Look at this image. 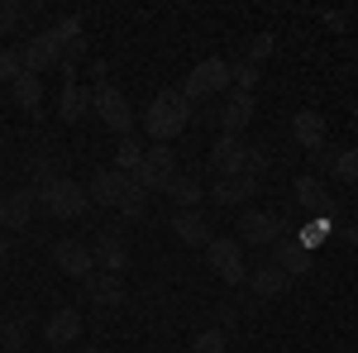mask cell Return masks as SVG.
<instances>
[{"label":"cell","mask_w":358,"mask_h":353,"mask_svg":"<svg viewBox=\"0 0 358 353\" xmlns=\"http://www.w3.org/2000/svg\"><path fill=\"white\" fill-rule=\"evenodd\" d=\"M86 196H91V206L115 210L120 219H143L148 215V191L138 187L134 177L115 172V167H96L91 182H86Z\"/></svg>","instance_id":"6da1fadb"},{"label":"cell","mask_w":358,"mask_h":353,"mask_svg":"<svg viewBox=\"0 0 358 353\" xmlns=\"http://www.w3.org/2000/svg\"><path fill=\"white\" fill-rule=\"evenodd\" d=\"M192 110L196 106L177 91V86L158 91V96L148 101V110H143V134H148V143H172V138L192 124Z\"/></svg>","instance_id":"7a4b0ae2"},{"label":"cell","mask_w":358,"mask_h":353,"mask_svg":"<svg viewBox=\"0 0 358 353\" xmlns=\"http://www.w3.org/2000/svg\"><path fill=\"white\" fill-rule=\"evenodd\" d=\"M91 77H96L91 82V115H101V124L115 138H129L134 134V110L124 101V91L106 82V62H91Z\"/></svg>","instance_id":"3957f363"},{"label":"cell","mask_w":358,"mask_h":353,"mask_svg":"<svg viewBox=\"0 0 358 353\" xmlns=\"http://www.w3.org/2000/svg\"><path fill=\"white\" fill-rule=\"evenodd\" d=\"M38 210L53 219H82L91 215V196H86V187L77 177H57L48 187H38Z\"/></svg>","instance_id":"277c9868"},{"label":"cell","mask_w":358,"mask_h":353,"mask_svg":"<svg viewBox=\"0 0 358 353\" xmlns=\"http://www.w3.org/2000/svg\"><path fill=\"white\" fill-rule=\"evenodd\" d=\"M177 91H182L192 106L210 101V96H229V57H201Z\"/></svg>","instance_id":"5b68a950"},{"label":"cell","mask_w":358,"mask_h":353,"mask_svg":"<svg viewBox=\"0 0 358 353\" xmlns=\"http://www.w3.org/2000/svg\"><path fill=\"white\" fill-rule=\"evenodd\" d=\"M234 239L244 248H273L277 239H287V219L277 215V210H239Z\"/></svg>","instance_id":"8992f818"},{"label":"cell","mask_w":358,"mask_h":353,"mask_svg":"<svg viewBox=\"0 0 358 353\" xmlns=\"http://www.w3.org/2000/svg\"><path fill=\"white\" fill-rule=\"evenodd\" d=\"M206 263H210V272L220 277L224 287H244L248 263H244V244H239L234 234H215V239L206 244Z\"/></svg>","instance_id":"52a82bcc"},{"label":"cell","mask_w":358,"mask_h":353,"mask_svg":"<svg viewBox=\"0 0 358 353\" xmlns=\"http://www.w3.org/2000/svg\"><path fill=\"white\" fill-rule=\"evenodd\" d=\"M15 57H20V72H29V77H43V72L62 67V43H57L53 29H38L34 38L15 43Z\"/></svg>","instance_id":"ba28073f"},{"label":"cell","mask_w":358,"mask_h":353,"mask_svg":"<svg viewBox=\"0 0 358 353\" xmlns=\"http://www.w3.org/2000/svg\"><path fill=\"white\" fill-rule=\"evenodd\" d=\"M172 177H177V153H172V143H148V153H143V163H138V172H134V182L153 196V191L172 187Z\"/></svg>","instance_id":"9c48e42d"},{"label":"cell","mask_w":358,"mask_h":353,"mask_svg":"<svg viewBox=\"0 0 358 353\" xmlns=\"http://www.w3.org/2000/svg\"><path fill=\"white\" fill-rule=\"evenodd\" d=\"M38 215V187H15L0 196V234H24Z\"/></svg>","instance_id":"30bf717a"},{"label":"cell","mask_w":358,"mask_h":353,"mask_svg":"<svg viewBox=\"0 0 358 353\" xmlns=\"http://www.w3.org/2000/svg\"><path fill=\"white\" fill-rule=\"evenodd\" d=\"M248 153H253V143H248V138L220 134L215 143H210V158H206V167L215 172V182H220V177H248Z\"/></svg>","instance_id":"8fae6325"},{"label":"cell","mask_w":358,"mask_h":353,"mask_svg":"<svg viewBox=\"0 0 358 353\" xmlns=\"http://www.w3.org/2000/svg\"><path fill=\"white\" fill-rule=\"evenodd\" d=\"M82 329H86V320H82L77 305H57L53 315L43 320V344H48V349H72V344L82 339Z\"/></svg>","instance_id":"7c38bea8"},{"label":"cell","mask_w":358,"mask_h":353,"mask_svg":"<svg viewBox=\"0 0 358 353\" xmlns=\"http://www.w3.org/2000/svg\"><path fill=\"white\" fill-rule=\"evenodd\" d=\"M48 258H53V268L62 272V277H77V282H86V277L96 272L91 244H82V239H57V244L48 248Z\"/></svg>","instance_id":"4fadbf2b"},{"label":"cell","mask_w":358,"mask_h":353,"mask_svg":"<svg viewBox=\"0 0 358 353\" xmlns=\"http://www.w3.org/2000/svg\"><path fill=\"white\" fill-rule=\"evenodd\" d=\"M91 263H96V272L124 277V268H129V248H124V239H120L115 229H101V234L91 239Z\"/></svg>","instance_id":"5bb4252c"},{"label":"cell","mask_w":358,"mask_h":353,"mask_svg":"<svg viewBox=\"0 0 358 353\" xmlns=\"http://www.w3.org/2000/svg\"><path fill=\"white\" fill-rule=\"evenodd\" d=\"M167 229H172L177 244H187V248H206L210 239H215V224L201 215V210H172Z\"/></svg>","instance_id":"9a60e30c"},{"label":"cell","mask_w":358,"mask_h":353,"mask_svg":"<svg viewBox=\"0 0 358 353\" xmlns=\"http://www.w3.org/2000/svg\"><path fill=\"white\" fill-rule=\"evenodd\" d=\"M29 334H34V310H29V305H5V310H0V349L24 353Z\"/></svg>","instance_id":"2e32d148"},{"label":"cell","mask_w":358,"mask_h":353,"mask_svg":"<svg viewBox=\"0 0 358 353\" xmlns=\"http://www.w3.org/2000/svg\"><path fill=\"white\" fill-rule=\"evenodd\" d=\"M248 124H253V96H248V91H229L224 106L215 110V129H220V134L244 138Z\"/></svg>","instance_id":"e0dca14e"},{"label":"cell","mask_w":358,"mask_h":353,"mask_svg":"<svg viewBox=\"0 0 358 353\" xmlns=\"http://www.w3.org/2000/svg\"><path fill=\"white\" fill-rule=\"evenodd\" d=\"M206 196L220 210H248V201L258 196V177H220V182H210Z\"/></svg>","instance_id":"ac0fdd59"},{"label":"cell","mask_w":358,"mask_h":353,"mask_svg":"<svg viewBox=\"0 0 358 353\" xmlns=\"http://www.w3.org/2000/svg\"><path fill=\"white\" fill-rule=\"evenodd\" d=\"M292 138H296L301 153H320V148L330 143L325 115H320V110H296V115H292Z\"/></svg>","instance_id":"d6986e66"},{"label":"cell","mask_w":358,"mask_h":353,"mask_svg":"<svg viewBox=\"0 0 358 353\" xmlns=\"http://www.w3.org/2000/svg\"><path fill=\"white\" fill-rule=\"evenodd\" d=\"M82 287H86V301L101 305L106 315H115V310L129 301V296H124V277H110V272H91Z\"/></svg>","instance_id":"ffe728a7"},{"label":"cell","mask_w":358,"mask_h":353,"mask_svg":"<svg viewBox=\"0 0 358 353\" xmlns=\"http://www.w3.org/2000/svg\"><path fill=\"white\" fill-rule=\"evenodd\" d=\"M273 263L296 282V277H306V272L315 268V253H310L296 234H287V239H277V244H273Z\"/></svg>","instance_id":"44dd1931"},{"label":"cell","mask_w":358,"mask_h":353,"mask_svg":"<svg viewBox=\"0 0 358 353\" xmlns=\"http://www.w3.org/2000/svg\"><path fill=\"white\" fill-rule=\"evenodd\" d=\"M244 287L253 291L258 301H277V296H287V287H292V277L277 268L273 258L263 263V268H248V277H244Z\"/></svg>","instance_id":"7402d4cb"},{"label":"cell","mask_w":358,"mask_h":353,"mask_svg":"<svg viewBox=\"0 0 358 353\" xmlns=\"http://www.w3.org/2000/svg\"><path fill=\"white\" fill-rule=\"evenodd\" d=\"M292 196H296V206H301L306 215H315V219H325L334 210V201L325 196V187H320V177H310V172H301L296 182H292Z\"/></svg>","instance_id":"603a6c76"},{"label":"cell","mask_w":358,"mask_h":353,"mask_svg":"<svg viewBox=\"0 0 358 353\" xmlns=\"http://www.w3.org/2000/svg\"><path fill=\"white\" fill-rule=\"evenodd\" d=\"M57 115H62V124H77V120H86V115H91V91H86L77 77H62Z\"/></svg>","instance_id":"cb8c5ba5"},{"label":"cell","mask_w":358,"mask_h":353,"mask_svg":"<svg viewBox=\"0 0 358 353\" xmlns=\"http://www.w3.org/2000/svg\"><path fill=\"white\" fill-rule=\"evenodd\" d=\"M29 172L38 177V187L67 177V172H62V148H57V143H38V153H29Z\"/></svg>","instance_id":"d4e9b609"},{"label":"cell","mask_w":358,"mask_h":353,"mask_svg":"<svg viewBox=\"0 0 358 353\" xmlns=\"http://www.w3.org/2000/svg\"><path fill=\"white\" fill-rule=\"evenodd\" d=\"M10 96H15V106L24 110V115H43V77L20 72V77L10 82Z\"/></svg>","instance_id":"484cf974"},{"label":"cell","mask_w":358,"mask_h":353,"mask_svg":"<svg viewBox=\"0 0 358 353\" xmlns=\"http://www.w3.org/2000/svg\"><path fill=\"white\" fill-rule=\"evenodd\" d=\"M167 196H172V206H177V210H196V206H201V196H206V187H201V177H196V172H177V177H172V187H167Z\"/></svg>","instance_id":"4316f807"},{"label":"cell","mask_w":358,"mask_h":353,"mask_svg":"<svg viewBox=\"0 0 358 353\" xmlns=\"http://www.w3.org/2000/svg\"><path fill=\"white\" fill-rule=\"evenodd\" d=\"M143 153H148V143H143L138 134L120 138V143H115V172H124V177H134V172H138V163H143Z\"/></svg>","instance_id":"83f0119b"},{"label":"cell","mask_w":358,"mask_h":353,"mask_svg":"<svg viewBox=\"0 0 358 353\" xmlns=\"http://www.w3.org/2000/svg\"><path fill=\"white\" fill-rule=\"evenodd\" d=\"M29 24V10L20 0H0V38H10V34H20Z\"/></svg>","instance_id":"f1b7e54d"},{"label":"cell","mask_w":358,"mask_h":353,"mask_svg":"<svg viewBox=\"0 0 358 353\" xmlns=\"http://www.w3.org/2000/svg\"><path fill=\"white\" fill-rule=\"evenodd\" d=\"M330 177L334 182H358V148H334Z\"/></svg>","instance_id":"f546056e"},{"label":"cell","mask_w":358,"mask_h":353,"mask_svg":"<svg viewBox=\"0 0 358 353\" xmlns=\"http://www.w3.org/2000/svg\"><path fill=\"white\" fill-rule=\"evenodd\" d=\"M187 353H229V334H224V329H201V334H196L192 344H187Z\"/></svg>","instance_id":"4dcf8cb0"},{"label":"cell","mask_w":358,"mask_h":353,"mask_svg":"<svg viewBox=\"0 0 358 353\" xmlns=\"http://www.w3.org/2000/svg\"><path fill=\"white\" fill-rule=\"evenodd\" d=\"M253 86H258V67L248 57H234L229 62V91H248L253 96Z\"/></svg>","instance_id":"1f68e13d"},{"label":"cell","mask_w":358,"mask_h":353,"mask_svg":"<svg viewBox=\"0 0 358 353\" xmlns=\"http://www.w3.org/2000/svg\"><path fill=\"white\" fill-rule=\"evenodd\" d=\"M296 239L315 253V244H325V239H330V219H310V224H306V234H296Z\"/></svg>","instance_id":"d6a6232c"},{"label":"cell","mask_w":358,"mask_h":353,"mask_svg":"<svg viewBox=\"0 0 358 353\" xmlns=\"http://www.w3.org/2000/svg\"><path fill=\"white\" fill-rule=\"evenodd\" d=\"M263 57H273V34H258V38L248 43V62H253V67H258Z\"/></svg>","instance_id":"836d02e7"},{"label":"cell","mask_w":358,"mask_h":353,"mask_svg":"<svg viewBox=\"0 0 358 353\" xmlns=\"http://www.w3.org/2000/svg\"><path fill=\"white\" fill-rule=\"evenodd\" d=\"M320 20H325V24H330V29H344V24H349V15H339V10H325Z\"/></svg>","instance_id":"e575fe53"},{"label":"cell","mask_w":358,"mask_h":353,"mask_svg":"<svg viewBox=\"0 0 358 353\" xmlns=\"http://www.w3.org/2000/svg\"><path fill=\"white\" fill-rule=\"evenodd\" d=\"M77 353H110V349H101V344H82Z\"/></svg>","instance_id":"d590c367"},{"label":"cell","mask_w":358,"mask_h":353,"mask_svg":"<svg viewBox=\"0 0 358 353\" xmlns=\"http://www.w3.org/2000/svg\"><path fill=\"white\" fill-rule=\"evenodd\" d=\"M5 263H10V244H0V272H5Z\"/></svg>","instance_id":"8d00e7d4"},{"label":"cell","mask_w":358,"mask_h":353,"mask_svg":"<svg viewBox=\"0 0 358 353\" xmlns=\"http://www.w3.org/2000/svg\"><path fill=\"white\" fill-rule=\"evenodd\" d=\"M344 234H349V239H354V244H358V219H354V224H349V229H344Z\"/></svg>","instance_id":"74e56055"},{"label":"cell","mask_w":358,"mask_h":353,"mask_svg":"<svg viewBox=\"0 0 358 353\" xmlns=\"http://www.w3.org/2000/svg\"><path fill=\"white\" fill-rule=\"evenodd\" d=\"M0 353H5V349H0Z\"/></svg>","instance_id":"f35d334b"}]
</instances>
